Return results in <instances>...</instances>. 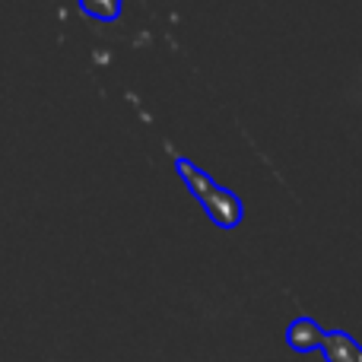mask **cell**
<instances>
[{
  "label": "cell",
  "mask_w": 362,
  "mask_h": 362,
  "mask_svg": "<svg viewBox=\"0 0 362 362\" xmlns=\"http://www.w3.org/2000/svg\"><path fill=\"white\" fill-rule=\"evenodd\" d=\"M175 169H178V175L185 178V185L200 197V204H204V210L210 213L213 223H219L223 229H232V226L238 223V216H242V204H238L235 194H229L219 185H213L197 165L187 163V159H181V156L175 159Z\"/></svg>",
  "instance_id": "1"
},
{
  "label": "cell",
  "mask_w": 362,
  "mask_h": 362,
  "mask_svg": "<svg viewBox=\"0 0 362 362\" xmlns=\"http://www.w3.org/2000/svg\"><path fill=\"white\" fill-rule=\"evenodd\" d=\"M321 346L327 350L331 362H362V350L346 334H325V344Z\"/></svg>",
  "instance_id": "2"
},
{
  "label": "cell",
  "mask_w": 362,
  "mask_h": 362,
  "mask_svg": "<svg viewBox=\"0 0 362 362\" xmlns=\"http://www.w3.org/2000/svg\"><path fill=\"white\" fill-rule=\"evenodd\" d=\"M286 337H289V346H293V350H315V346L325 344V334H321L312 321H296V325L289 327Z\"/></svg>",
  "instance_id": "3"
},
{
  "label": "cell",
  "mask_w": 362,
  "mask_h": 362,
  "mask_svg": "<svg viewBox=\"0 0 362 362\" xmlns=\"http://www.w3.org/2000/svg\"><path fill=\"white\" fill-rule=\"evenodd\" d=\"M80 10L95 19H118L121 16V0H80Z\"/></svg>",
  "instance_id": "4"
}]
</instances>
